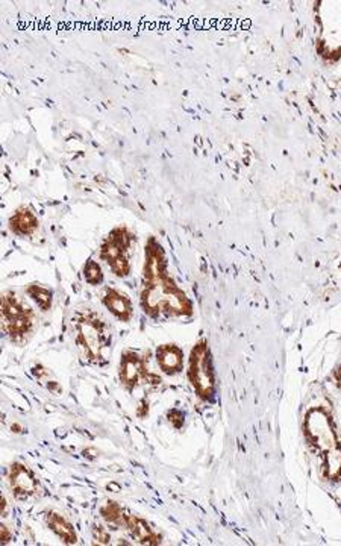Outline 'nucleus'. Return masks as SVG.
Segmentation results:
<instances>
[{"instance_id": "nucleus-1", "label": "nucleus", "mask_w": 341, "mask_h": 546, "mask_svg": "<svg viewBox=\"0 0 341 546\" xmlns=\"http://www.w3.org/2000/svg\"><path fill=\"white\" fill-rule=\"evenodd\" d=\"M140 304L143 311L153 319L162 314L185 316L191 313V304L181 288H177L167 272V261L161 244L149 238L146 243V261L143 267Z\"/></svg>"}, {"instance_id": "nucleus-2", "label": "nucleus", "mask_w": 341, "mask_h": 546, "mask_svg": "<svg viewBox=\"0 0 341 546\" xmlns=\"http://www.w3.org/2000/svg\"><path fill=\"white\" fill-rule=\"evenodd\" d=\"M76 345L90 361L100 363L111 345V333L107 322L93 310L79 313L75 319Z\"/></svg>"}, {"instance_id": "nucleus-3", "label": "nucleus", "mask_w": 341, "mask_h": 546, "mask_svg": "<svg viewBox=\"0 0 341 546\" xmlns=\"http://www.w3.org/2000/svg\"><path fill=\"white\" fill-rule=\"evenodd\" d=\"M135 237L126 227H117L103 238L100 244V260L118 278L131 273V248Z\"/></svg>"}, {"instance_id": "nucleus-4", "label": "nucleus", "mask_w": 341, "mask_h": 546, "mask_svg": "<svg viewBox=\"0 0 341 546\" xmlns=\"http://www.w3.org/2000/svg\"><path fill=\"white\" fill-rule=\"evenodd\" d=\"M2 320L8 337L21 343L34 330L35 314L14 291H6L2 296Z\"/></svg>"}, {"instance_id": "nucleus-5", "label": "nucleus", "mask_w": 341, "mask_h": 546, "mask_svg": "<svg viewBox=\"0 0 341 546\" xmlns=\"http://www.w3.org/2000/svg\"><path fill=\"white\" fill-rule=\"evenodd\" d=\"M188 378L200 398L208 399L214 393V377L211 372L210 353L205 342H200L191 350Z\"/></svg>"}, {"instance_id": "nucleus-6", "label": "nucleus", "mask_w": 341, "mask_h": 546, "mask_svg": "<svg viewBox=\"0 0 341 546\" xmlns=\"http://www.w3.org/2000/svg\"><path fill=\"white\" fill-rule=\"evenodd\" d=\"M305 432L318 451L328 454L329 451L338 448L336 431L332 428L331 417L320 408H314L308 411L305 416Z\"/></svg>"}, {"instance_id": "nucleus-7", "label": "nucleus", "mask_w": 341, "mask_h": 546, "mask_svg": "<svg viewBox=\"0 0 341 546\" xmlns=\"http://www.w3.org/2000/svg\"><path fill=\"white\" fill-rule=\"evenodd\" d=\"M146 377V364L142 357L133 350H126L122 354L120 361V381L132 390L140 381Z\"/></svg>"}, {"instance_id": "nucleus-8", "label": "nucleus", "mask_w": 341, "mask_h": 546, "mask_svg": "<svg viewBox=\"0 0 341 546\" xmlns=\"http://www.w3.org/2000/svg\"><path fill=\"white\" fill-rule=\"evenodd\" d=\"M10 485L19 498H28L38 490L34 474L21 463H14L10 469Z\"/></svg>"}, {"instance_id": "nucleus-9", "label": "nucleus", "mask_w": 341, "mask_h": 546, "mask_svg": "<svg viewBox=\"0 0 341 546\" xmlns=\"http://www.w3.org/2000/svg\"><path fill=\"white\" fill-rule=\"evenodd\" d=\"M103 305L107 310L122 322H129L133 316V306L131 299L117 288H107L103 295Z\"/></svg>"}, {"instance_id": "nucleus-10", "label": "nucleus", "mask_w": 341, "mask_h": 546, "mask_svg": "<svg viewBox=\"0 0 341 546\" xmlns=\"http://www.w3.org/2000/svg\"><path fill=\"white\" fill-rule=\"evenodd\" d=\"M157 361L162 372L167 375H175L182 369L184 354L176 345H161L157 349Z\"/></svg>"}, {"instance_id": "nucleus-11", "label": "nucleus", "mask_w": 341, "mask_h": 546, "mask_svg": "<svg viewBox=\"0 0 341 546\" xmlns=\"http://www.w3.org/2000/svg\"><path fill=\"white\" fill-rule=\"evenodd\" d=\"M10 229L11 233L20 237L32 235L38 229V219L35 214L29 211L28 208H19L16 213L10 217Z\"/></svg>"}, {"instance_id": "nucleus-12", "label": "nucleus", "mask_w": 341, "mask_h": 546, "mask_svg": "<svg viewBox=\"0 0 341 546\" xmlns=\"http://www.w3.org/2000/svg\"><path fill=\"white\" fill-rule=\"evenodd\" d=\"M124 527L128 528L131 536L142 545H158L161 540L160 537L153 533L152 528L147 523L137 518V516H126Z\"/></svg>"}, {"instance_id": "nucleus-13", "label": "nucleus", "mask_w": 341, "mask_h": 546, "mask_svg": "<svg viewBox=\"0 0 341 546\" xmlns=\"http://www.w3.org/2000/svg\"><path fill=\"white\" fill-rule=\"evenodd\" d=\"M46 521H47V525L49 528L54 531V533L61 538V540L67 545H75L78 542V537L75 529L70 525L69 522H67L61 514L58 513H49L46 516Z\"/></svg>"}, {"instance_id": "nucleus-14", "label": "nucleus", "mask_w": 341, "mask_h": 546, "mask_svg": "<svg viewBox=\"0 0 341 546\" xmlns=\"http://www.w3.org/2000/svg\"><path fill=\"white\" fill-rule=\"evenodd\" d=\"M28 296L40 306L41 311H49L52 308V302H54V293L46 287L40 286V284H31L26 288Z\"/></svg>"}, {"instance_id": "nucleus-15", "label": "nucleus", "mask_w": 341, "mask_h": 546, "mask_svg": "<svg viewBox=\"0 0 341 546\" xmlns=\"http://www.w3.org/2000/svg\"><path fill=\"white\" fill-rule=\"evenodd\" d=\"M324 475L328 480L337 481L341 478V450H336L324 454Z\"/></svg>"}, {"instance_id": "nucleus-16", "label": "nucleus", "mask_w": 341, "mask_h": 546, "mask_svg": "<svg viewBox=\"0 0 341 546\" xmlns=\"http://www.w3.org/2000/svg\"><path fill=\"white\" fill-rule=\"evenodd\" d=\"M84 278L90 284V286H99L103 282V272L102 267L94 260H88L84 266Z\"/></svg>"}, {"instance_id": "nucleus-17", "label": "nucleus", "mask_w": 341, "mask_h": 546, "mask_svg": "<svg viewBox=\"0 0 341 546\" xmlns=\"http://www.w3.org/2000/svg\"><path fill=\"white\" fill-rule=\"evenodd\" d=\"M102 516L105 518L109 523H114V525H124V518L122 508L118 507L116 503H107V505L102 507Z\"/></svg>"}, {"instance_id": "nucleus-18", "label": "nucleus", "mask_w": 341, "mask_h": 546, "mask_svg": "<svg viewBox=\"0 0 341 546\" xmlns=\"http://www.w3.org/2000/svg\"><path fill=\"white\" fill-rule=\"evenodd\" d=\"M94 538H96V540H98L99 543H103V545L109 543V536H108L107 531L103 529L102 527H94Z\"/></svg>"}, {"instance_id": "nucleus-19", "label": "nucleus", "mask_w": 341, "mask_h": 546, "mask_svg": "<svg viewBox=\"0 0 341 546\" xmlns=\"http://www.w3.org/2000/svg\"><path fill=\"white\" fill-rule=\"evenodd\" d=\"M0 536H2V542L3 543H8L11 540V533L8 531V527L2 525V529H0Z\"/></svg>"}, {"instance_id": "nucleus-20", "label": "nucleus", "mask_w": 341, "mask_h": 546, "mask_svg": "<svg viewBox=\"0 0 341 546\" xmlns=\"http://www.w3.org/2000/svg\"><path fill=\"white\" fill-rule=\"evenodd\" d=\"M0 508H2V513L6 514V501H5V498H2V505H0Z\"/></svg>"}, {"instance_id": "nucleus-21", "label": "nucleus", "mask_w": 341, "mask_h": 546, "mask_svg": "<svg viewBox=\"0 0 341 546\" xmlns=\"http://www.w3.org/2000/svg\"><path fill=\"white\" fill-rule=\"evenodd\" d=\"M338 381H340V384H341V369L338 370Z\"/></svg>"}]
</instances>
